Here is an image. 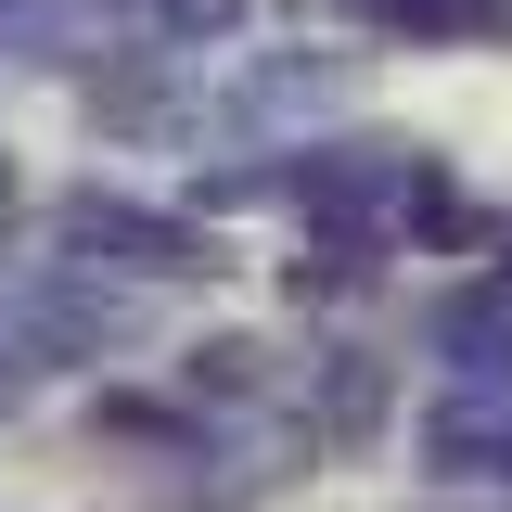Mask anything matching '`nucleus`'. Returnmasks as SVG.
<instances>
[{"label": "nucleus", "mask_w": 512, "mask_h": 512, "mask_svg": "<svg viewBox=\"0 0 512 512\" xmlns=\"http://www.w3.org/2000/svg\"><path fill=\"white\" fill-rule=\"evenodd\" d=\"M64 244H103L116 269H205V244H192L180 218H154V205H116V192H77V205H64Z\"/></svg>", "instance_id": "f257e3e1"}]
</instances>
